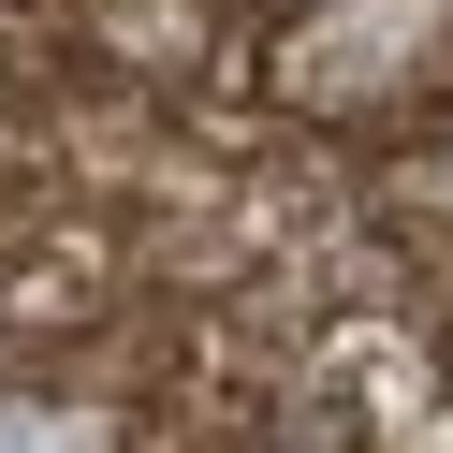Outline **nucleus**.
I'll return each mask as SVG.
<instances>
[{"label": "nucleus", "instance_id": "1", "mask_svg": "<svg viewBox=\"0 0 453 453\" xmlns=\"http://www.w3.org/2000/svg\"><path fill=\"white\" fill-rule=\"evenodd\" d=\"M439 190H453V176H439Z\"/></svg>", "mask_w": 453, "mask_h": 453}]
</instances>
